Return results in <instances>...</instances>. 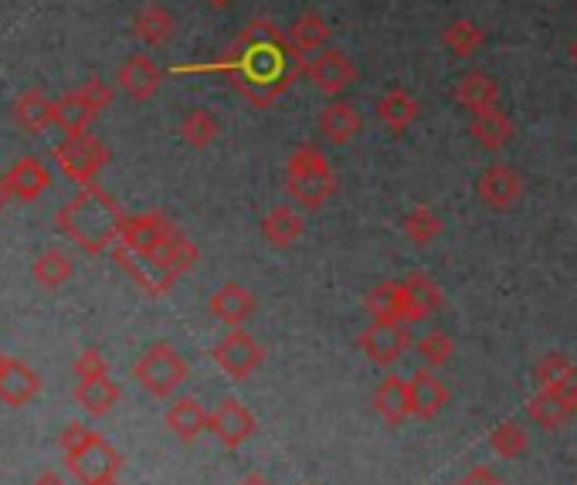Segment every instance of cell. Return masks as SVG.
Returning a JSON list of instances; mask_svg holds the SVG:
<instances>
[{"label": "cell", "instance_id": "1", "mask_svg": "<svg viewBox=\"0 0 577 485\" xmlns=\"http://www.w3.org/2000/svg\"><path fill=\"white\" fill-rule=\"evenodd\" d=\"M208 68L224 72L238 89V95L265 109L276 99H282L305 72V55L292 48L289 34H282L272 21L258 18L238 34L224 58Z\"/></svg>", "mask_w": 577, "mask_h": 485}, {"label": "cell", "instance_id": "2", "mask_svg": "<svg viewBox=\"0 0 577 485\" xmlns=\"http://www.w3.org/2000/svg\"><path fill=\"white\" fill-rule=\"evenodd\" d=\"M123 221H126V215L119 211L116 197L106 194L99 184L79 187V194L72 200H65L55 215L58 231L65 238H72L76 245L85 249L89 255H99L109 245H116Z\"/></svg>", "mask_w": 577, "mask_h": 485}, {"label": "cell", "instance_id": "3", "mask_svg": "<svg viewBox=\"0 0 577 485\" xmlns=\"http://www.w3.org/2000/svg\"><path fill=\"white\" fill-rule=\"evenodd\" d=\"M336 190V173L326 160V153L313 143H302L292 150L286 163V194L302 211H320V207Z\"/></svg>", "mask_w": 577, "mask_h": 485}, {"label": "cell", "instance_id": "4", "mask_svg": "<svg viewBox=\"0 0 577 485\" xmlns=\"http://www.w3.org/2000/svg\"><path fill=\"white\" fill-rule=\"evenodd\" d=\"M132 377L140 380L143 391H150L153 397H170V394H177L187 380V360L170 343H153L140 354V360L132 363Z\"/></svg>", "mask_w": 577, "mask_h": 485}, {"label": "cell", "instance_id": "5", "mask_svg": "<svg viewBox=\"0 0 577 485\" xmlns=\"http://www.w3.org/2000/svg\"><path fill=\"white\" fill-rule=\"evenodd\" d=\"M51 157L68 181L85 187V184H95L99 170L109 163V147L92 132H76V136H65L61 143H55Z\"/></svg>", "mask_w": 577, "mask_h": 485}, {"label": "cell", "instance_id": "6", "mask_svg": "<svg viewBox=\"0 0 577 485\" xmlns=\"http://www.w3.org/2000/svg\"><path fill=\"white\" fill-rule=\"evenodd\" d=\"M305 79H310L326 99H339L360 79V72H357V65L350 61L347 51L323 48L313 58H305Z\"/></svg>", "mask_w": 577, "mask_h": 485}, {"label": "cell", "instance_id": "7", "mask_svg": "<svg viewBox=\"0 0 577 485\" xmlns=\"http://www.w3.org/2000/svg\"><path fill=\"white\" fill-rule=\"evenodd\" d=\"M262 360H265L262 343H258L249 330H242V326H234V330L215 346V363H218L228 377H234V380H245L249 373H255V370L262 367Z\"/></svg>", "mask_w": 577, "mask_h": 485}, {"label": "cell", "instance_id": "8", "mask_svg": "<svg viewBox=\"0 0 577 485\" xmlns=\"http://www.w3.org/2000/svg\"><path fill=\"white\" fill-rule=\"evenodd\" d=\"M174 234H177V228L170 224L160 211L129 215L123 221V228H119V241H116V245H123L129 252H140V255H157Z\"/></svg>", "mask_w": 577, "mask_h": 485}, {"label": "cell", "instance_id": "9", "mask_svg": "<svg viewBox=\"0 0 577 485\" xmlns=\"http://www.w3.org/2000/svg\"><path fill=\"white\" fill-rule=\"evenodd\" d=\"M113 258L147 296H166L177 282V275L170 272L157 255H140V252H129L123 245H113Z\"/></svg>", "mask_w": 577, "mask_h": 485}, {"label": "cell", "instance_id": "10", "mask_svg": "<svg viewBox=\"0 0 577 485\" xmlns=\"http://www.w3.org/2000/svg\"><path fill=\"white\" fill-rule=\"evenodd\" d=\"M357 343H360V350L373 363L391 367V363H397L407 354V346H412V333H407V323H378V320H373L357 336Z\"/></svg>", "mask_w": 577, "mask_h": 485}, {"label": "cell", "instance_id": "11", "mask_svg": "<svg viewBox=\"0 0 577 485\" xmlns=\"http://www.w3.org/2000/svg\"><path fill=\"white\" fill-rule=\"evenodd\" d=\"M475 194L493 211H506L523 197V177L509 163H489L480 177H475Z\"/></svg>", "mask_w": 577, "mask_h": 485}, {"label": "cell", "instance_id": "12", "mask_svg": "<svg viewBox=\"0 0 577 485\" xmlns=\"http://www.w3.org/2000/svg\"><path fill=\"white\" fill-rule=\"evenodd\" d=\"M208 431L224 444V448H238V444H245L252 435H255V418H252V411L242 404V401H221L215 411H211V418H208Z\"/></svg>", "mask_w": 577, "mask_h": 485}, {"label": "cell", "instance_id": "13", "mask_svg": "<svg viewBox=\"0 0 577 485\" xmlns=\"http://www.w3.org/2000/svg\"><path fill=\"white\" fill-rule=\"evenodd\" d=\"M116 85L123 95H129L132 102H147L160 92L163 85V72L157 68V61L150 55H129L119 68H116Z\"/></svg>", "mask_w": 577, "mask_h": 485}, {"label": "cell", "instance_id": "14", "mask_svg": "<svg viewBox=\"0 0 577 485\" xmlns=\"http://www.w3.org/2000/svg\"><path fill=\"white\" fill-rule=\"evenodd\" d=\"M452 99L455 106L465 109L469 116H480L486 109H496L499 102V82L483 72V68H472V72H462L452 85Z\"/></svg>", "mask_w": 577, "mask_h": 485}, {"label": "cell", "instance_id": "15", "mask_svg": "<svg viewBox=\"0 0 577 485\" xmlns=\"http://www.w3.org/2000/svg\"><path fill=\"white\" fill-rule=\"evenodd\" d=\"M65 465H68V472H72L82 485H92L99 478H113L119 472L123 459H119L116 448H109L102 438H95L92 444L82 448L79 455H68Z\"/></svg>", "mask_w": 577, "mask_h": 485}, {"label": "cell", "instance_id": "16", "mask_svg": "<svg viewBox=\"0 0 577 485\" xmlns=\"http://www.w3.org/2000/svg\"><path fill=\"white\" fill-rule=\"evenodd\" d=\"M4 181L11 187V197L31 204V200H38L51 187V170L38 157H21L18 163H11V170L4 173Z\"/></svg>", "mask_w": 577, "mask_h": 485}, {"label": "cell", "instance_id": "17", "mask_svg": "<svg viewBox=\"0 0 577 485\" xmlns=\"http://www.w3.org/2000/svg\"><path fill=\"white\" fill-rule=\"evenodd\" d=\"M316 126H320V136L323 140H330L333 147H347L354 136L360 132V126H363V119H360V113L350 106V102H344V99H330L326 106L320 109V116H316Z\"/></svg>", "mask_w": 577, "mask_h": 485}, {"label": "cell", "instance_id": "18", "mask_svg": "<svg viewBox=\"0 0 577 485\" xmlns=\"http://www.w3.org/2000/svg\"><path fill=\"white\" fill-rule=\"evenodd\" d=\"M373 407H378V414L388 425L407 422L415 414V407H412V380L397 377V373H388L378 384V391H373Z\"/></svg>", "mask_w": 577, "mask_h": 485}, {"label": "cell", "instance_id": "19", "mask_svg": "<svg viewBox=\"0 0 577 485\" xmlns=\"http://www.w3.org/2000/svg\"><path fill=\"white\" fill-rule=\"evenodd\" d=\"M449 401H452V394L446 388V380H438L435 367H422L412 373V407L418 418H425V422L438 418V414L449 407Z\"/></svg>", "mask_w": 577, "mask_h": 485}, {"label": "cell", "instance_id": "20", "mask_svg": "<svg viewBox=\"0 0 577 485\" xmlns=\"http://www.w3.org/2000/svg\"><path fill=\"white\" fill-rule=\"evenodd\" d=\"M401 289H404L407 323H422L435 313V309H441V289L428 279L425 272H407L401 279Z\"/></svg>", "mask_w": 577, "mask_h": 485}, {"label": "cell", "instance_id": "21", "mask_svg": "<svg viewBox=\"0 0 577 485\" xmlns=\"http://www.w3.org/2000/svg\"><path fill=\"white\" fill-rule=\"evenodd\" d=\"M469 132H472V140L480 143L483 150L499 153V150H506L509 143H513L517 123H513V116L503 113V109L496 106V109H486V113H480V116H472Z\"/></svg>", "mask_w": 577, "mask_h": 485}, {"label": "cell", "instance_id": "22", "mask_svg": "<svg viewBox=\"0 0 577 485\" xmlns=\"http://www.w3.org/2000/svg\"><path fill=\"white\" fill-rule=\"evenodd\" d=\"M302 211H296L292 204H276L262 218V238L268 249H292L302 238Z\"/></svg>", "mask_w": 577, "mask_h": 485}, {"label": "cell", "instance_id": "23", "mask_svg": "<svg viewBox=\"0 0 577 485\" xmlns=\"http://www.w3.org/2000/svg\"><path fill=\"white\" fill-rule=\"evenodd\" d=\"M132 34L147 48H160V45H166L177 34V18H174V11L163 8V4H147V8L136 11V18H132Z\"/></svg>", "mask_w": 577, "mask_h": 485}, {"label": "cell", "instance_id": "24", "mask_svg": "<svg viewBox=\"0 0 577 485\" xmlns=\"http://www.w3.org/2000/svg\"><path fill=\"white\" fill-rule=\"evenodd\" d=\"M422 116V102L407 92V89H388L381 99H378V119L394 132L401 136L404 129H412Z\"/></svg>", "mask_w": 577, "mask_h": 485}, {"label": "cell", "instance_id": "25", "mask_svg": "<svg viewBox=\"0 0 577 485\" xmlns=\"http://www.w3.org/2000/svg\"><path fill=\"white\" fill-rule=\"evenodd\" d=\"M42 391V380L34 373L24 360H11L0 370V401L11 404V407H24L31 397H38Z\"/></svg>", "mask_w": 577, "mask_h": 485}, {"label": "cell", "instance_id": "26", "mask_svg": "<svg viewBox=\"0 0 577 485\" xmlns=\"http://www.w3.org/2000/svg\"><path fill=\"white\" fill-rule=\"evenodd\" d=\"M255 313V296L238 286V282H224L215 296H211V316L221 320L224 326H242L249 316Z\"/></svg>", "mask_w": 577, "mask_h": 485}, {"label": "cell", "instance_id": "27", "mask_svg": "<svg viewBox=\"0 0 577 485\" xmlns=\"http://www.w3.org/2000/svg\"><path fill=\"white\" fill-rule=\"evenodd\" d=\"M286 34H289V42H292V48H296L299 55H316V51L326 48L333 27H330V21H326L323 11H302V14L289 24Z\"/></svg>", "mask_w": 577, "mask_h": 485}, {"label": "cell", "instance_id": "28", "mask_svg": "<svg viewBox=\"0 0 577 485\" xmlns=\"http://www.w3.org/2000/svg\"><path fill=\"white\" fill-rule=\"evenodd\" d=\"M95 116H99V109L92 106L82 89H72V92H65L61 99H55V126L65 129V136L89 132V123Z\"/></svg>", "mask_w": 577, "mask_h": 485}, {"label": "cell", "instance_id": "29", "mask_svg": "<svg viewBox=\"0 0 577 485\" xmlns=\"http://www.w3.org/2000/svg\"><path fill=\"white\" fill-rule=\"evenodd\" d=\"M14 119L27 132H45L55 126V99H48L42 89H27L14 99Z\"/></svg>", "mask_w": 577, "mask_h": 485}, {"label": "cell", "instance_id": "30", "mask_svg": "<svg viewBox=\"0 0 577 485\" xmlns=\"http://www.w3.org/2000/svg\"><path fill=\"white\" fill-rule=\"evenodd\" d=\"M208 418L211 414L204 411V404L197 397H177L166 407V428L184 441H194L200 431H208Z\"/></svg>", "mask_w": 577, "mask_h": 485}, {"label": "cell", "instance_id": "31", "mask_svg": "<svg viewBox=\"0 0 577 485\" xmlns=\"http://www.w3.org/2000/svg\"><path fill=\"white\" fill-rule=\"evenodd\" d=\"M76 404L89 414H106L119 404L123 391L119 384H113L109 373H102V377H89V380H79L76 391H72Z\"/></svg>", "mask_w": 577, "mask_h": 485}, {"label": "cell", "instance_id": "32", "mask_svg": "<svg viewBox=\"0 0 577 485\" xmlns=\"http://www.w3.org/2000/svg\"><path fill=\"white\" fill-rule=\"evenodd\" d=\"M367 313H370V320H378V323H407L401 279L373 286L367 292Z\"/></svg>", "mask_w": 577, "mask_h": 485}, {"label": "cell", "instance_id": "33", "mask_svg": "<svg viewBox=\"0 0 577 485\" xmlns=\"http://www.w3.org/2000/svg\"><path fill=\"white\" fill-rule=\"evenodd\" d=\"M527 414H530V418H533L540 428H561L574 411H570V404H567L564 394L543 391V388H540V391L527 401Z\"/></svg>", "mask_w": 577, "mask_h": 485}, {"label": "cell", "instance_id": "34", "mask_svg": "<svg viewBox=\"0 0 577 485\" xmlns=\"http://www.w3.org/2000/svg\"><path fill=\"white\" fill-rule=\"evenodd\" d=\"M441 45H446L455 58H472L486 45V31L469 18H459L441 31Z\"/></svg>", "mask_w": 577, "mask_h": 485}, {"label": "cell", "instance_id": "35", "mask_svg": "<svg viewBox=\"0 0 577 485\" xmlns=\"http://www.w3.org/2000/svg\"><path fill=\"white\" fill-rule=\"evenodd\" d=\"M221 136V123L211 109H191L184 119H181V140L194 150H204L211 147Z\"/></svg>", "mask_w": 577, "mask_h": 485}, {"label": "cell", "instance_id": "36", "mask_svg": "<svg viewBox=\"0 0 577 485\" xmlns=\"http://www.w3.org/2000/svg\"><path fill=\"white\" fill-rule=\"evenodd\" d=\"M34 282L45 289H58L72 279V258H68L61 249H45L38 258H34Z\"/></svg>", "mask_w": 577, "mask_h": 485}, {"label": "cell", "instance_id": "37", "mask_svg": "<svg viewBox=\"0 0 577 485\" xmlns=\"http://www.w3.org/2000/svg\"><path fill=\"white\" fill-rule=\"evenodd\" d=\"M533 373H536V384L543 391H557V394H564L577 380V370H574L570 357H564V354H547L536 363Z\"/></svg>", "mask_w": 577, "mask_h": 485}, {"label": "cell", "instance_id": "38", "mask_svg": "<svg viewBox=\"0 0 577 485\" xmlns=\"http://www.w3.org/2000/svg\"><path fill=\"white\" fill-rule=\"evenodd\" d=\"M441 234V218L431 211L428 204H418L412 207V211L404 215V238L407 241H415V245H431V241Z\"/></svg>", "mask_w": 577, "mask_h": 485}, {"label": "cell", "instance_id": "39", "mask_svg": "<svg viewBox=\"0 0 577 485\" xmlns=\"http://www.w3.org/2000/svg\"><path fill=\"white\" fill-rule=\"evenodd\" d=\"M418 357L425 360V367H446L455 357V339L446 330H428L418 343H415Z\"/></svg>", "mask_w": 577, "mask_h": 485}, {"label": "cell", "instance_id": "40", "mask_svg": "<svg viewBox=\"0 0 577 485\" xmlns=\"http://www.w3.org/2000/svg\"><path fill=\"white\" fill-rule=\"evenodd\" d=\"M489 444L493 452L503 455V459H517L527 452V431L517 425V422H503L493 435H489Z\"/></svg>", "mask_w": 577, "mask_h": 485}, {"label": "cell", "instance_id": "41", "mask_svg": "<svg viewBox=\"0 0 577 485\" xmlns=\"http://www.w3.org/2000/svg\"><path fill=\"white\" fill-rule=\"evenodd\" d=\"M72 370H76V377L79 380H89V377H102V373H109V363H106V357H102L99 350H82L79 357H76V363H72Z\"/></svg>", "mask_w": 577, "mask_h": 485}, {"label": "cell", "instance_id": "42", "mask_svg": "<svg viewBox=\"0 0 577 485\" xmlns=\"http://www.w3.org/2000/svg\"><path fill=\"white\" fill-rule=\"evenodd\" d=\"M95 438H99V435H95L92 428H85V425H72V428H65V431H61L58 441H61V452H65V459H68V455H79L82 448L92 444Z\"/></svg>", "mask_w": 577, "mask_h": 485}, {"label": "cell", "instance_id": "43", "mask_svg": "<svg viewBox=\"0 0 577 485\" xmlns=\"http://www.w3.org/2000/svg\"><path fill=\"white\" fill-rule=\"evenodd\" d=\"M79 89L89 95V102H92V106H95L99 113H106V109L113 106V99H116L113 85H109V82H102V79H85Z\"/></svg>", "mask_w": 577, "mask_h": 485}, {"label": "cell", "instance_id": "44", "mask_svg": "<svg viewBox=\"0 0 577 485\" xmlns=\"http://www.w3.org/2000/svg\"><path fill=\"white\" fill-rule=\"evenodd\" d=\"M459 485H503V478L499 475H493L489 469H472Z\"/></svg>", "mask_w": 577, "mask_h": 485}, {"label": "cell", "instance_id": "45", "mask_svg": "<svg viewBox=\"0 0 577 485\" xmlns=\"http://www.w3.org/2000/svg\"><path fill=\"white\" fill-rule=\"evenodd\" d=\"M34 485H68L58 472H45L42 478H34Z\"/></svg>", "mask_w": 577, "mask_h": 485}, {"label": "cell", "instance_id": "46", "mask_svg": "<svg viewBox=\"0 0 577 485\" xmlns=\"http://www.w3.org/2000/svg\"><path fill=\"white\" fill-rule=\"evenodd\" d=\"M564 397H567V404H570V411L577 414V380H574V384H570V388L564 391Z\"/></svg>", "mask_w": 577, "mask_h": 485}, {"label": "cell", "instance_id": "47", "mask_svg": "<svg viewBox=\"0 0 577 485\" xmlns=\"http://www.w3.org/2000/svg\"><path fill=\"white\" fill-rule=\"evenodd\" d=\"M11 200V187H8V181L0 177V211H4V204Z\"/></svg>", "mask_w": 577, "mask_h": 485}, {"label": "cell", "instance_id": "48", "mask_svg": "<svg viewBox=\"0 0 577 485\" xmlns=\"http://www.w3.org/2000/svg\"><path fill=\"white\" fill-rule=\"evenodd\" d=\"M238 485H268V478H265V475H245Z\"/></svg>", "mask_w": 577, "mask_h": 485}, {"label": "cell", "instance_id": "49", "mask_svg": "<svg viewBox=\"0 0 577 485\" xmlns=\"http://www.w3.org/2000/svg\"><path fill=\"white\" fill-rule=\"evenodd\" d=\"M567 51H570V61H574V68H577V38L570 42V48H567Z\"/></svg>", "mask_w": 577, "mask_h": 485}, {"label": "cell", "instance_id": "50", "mask_svg": "<svg viewBox=\"0 0 577 485\" xmlns=\"http://www.w3.org/2000/svg\"><path fill=\"white\" fill-rule=\"evenodd\" d=\"M211 8H228V4H234V0H208Z\"/></svg>", "mask_w": 577, "mask_h": 485}, {"label": "cell", "instance_id": "51", "mask_svg": "<svg viewBox=\"0 0 577 485\" xmlns=\"http://www.w3.org/2000/svg\"><path fill=\"white\" fill-rule=\"evenodd\" d=\"M92 485H119V482H116V475H113V478H99V482H92Z\"/></svg>", "mask_w": 577, "mask_h": 485}, {"label": "cell", "instance_id": "52", "mask_svg": "<svg viewBox=\"0 0 577 485\" xmlns=\"http://www.w3.org/2000/svg\"><path fill=\"white\" fill-rule=\"evenodd\" d=\"M4 363H8V357H4V354H0V370H4Z\"/></svg>", "mask_w": 577, "mask_h": 485}]
</instances>
